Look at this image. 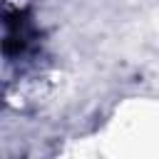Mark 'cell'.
Masks as SVG:
<instances>
[{"mask_svg": "<svg viewBox=\"0 0 159 159\" xmlns=\"http://www.w3.org/2000/svg\"><path fill=\"white\" fill-rule=\"evenodd\" d=\"M37 45V27L32 22V15L22 7H7L5 10V37H2V52L7 62H17L20 57L30 55Z\"/></svg>", "mask_w": 159, "mask_h": 159, "instance_id": "6da1fadb", "label": "cell"}]
</instances>
